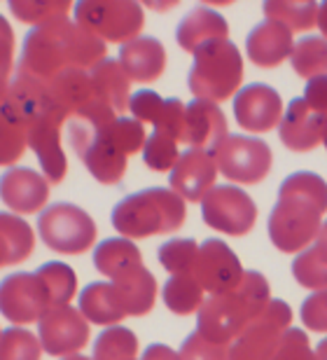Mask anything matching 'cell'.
I'll list each match as a JSON object with an SVG mask.
<instances>
[{"label": "cell", "instance_id": "obj_1", "mask_svg": "<svg viewBox=\"0 0 327 360\" xmlns=\"http://www.w3.org/2000/svg\"><path fill=\"white\" fill-rule=\"evenodd\" d=\"M105 59V42L68 19L35 26L24 40L17 75L47 84L68 68H94Z\"/></svg>", "mask_w": 327, "mask_h": 360}, {"label": "cell", "instance_id": "obj_2", "mask_svg": "<svg viewBox=\"0 0 327 360\" xmlns=\"http://www.w3.org/2000/svg\"><path fill=\"white\" fill-rule=\"evenodd\" d=\"M327 211V183L311 171H297L278 187L269 215V236L283 253H297L316 241Z\"/></svg>", "mask_w": 327, "mask_h": 360}, {"label": "cell", "instance_id": "obj_3", "mask_svg": "<svg viewBox=\"0 0 327 360\" xmlns=\"http://www.w3.org/2000/svg\"><path fill=\"white\" fill-rule=\"evenodd\" d=\"M271 300L267 278L259 271H243L234 290L210 295L196 314V333L213 344H227L241 335V330L262 314Z\"/></svg>", "mask_w": 327, "mask_h": 360}, {"label": "cell", "instance_id": "obj_4", "mask_svg": "<svg viewBox=\"0 0 327 360\" xmlns=\"http://www.w3.org/2000/svg\"><path fill=\"white\" fill-rule=\"evenodd\" d=\"M185 199L166 187L134 192L113 208V227L124 234V239L171 234L185 225Z\"/></svg>", "mask_w": 327, "mask_h": 360}, {"label": "cell", "instance_id": "obj_5", "mask_svg": "<svg viewBox=\"0 0 327 360\" xmlns=\"http://www.w3.org/2000/svg\"><path fill=\"white\" fill-rule=\"evenodd\" d=\"M243 80V59L231 40H215L194 52V66L187 84L196 98L224 101Z\"/></svg>", "mask_w": 327, "mask_h": 360}, {"label": "cell", "instance_id": "obj_6", "mask_svg": "<svg viewBox=\"0 0 327 360\" xmlns=\"http://www.w3.org/2000/svg\"><path fill=\"white\" fill-rule=\"evenodd\" d=\"M70 146L86 171L103 185H117L127 174V155L115 146L108 124L96 127L86 120H70Z\"/></svg>", "mask_w": 327, "mask_h": 360}, {"label": "cell", "instance_id": "obj_7", "mask_svg": "<svg viewBox=\"0 0 327 360\" xmlns=\"http://www.w3.org/2000/svg\"><path fill=\"white\" fill-rule=\"evenodd\" d=\"M38 234L45 246L56 253L79 255L86 253L96 241V222L79 206L59 201L40 213Z\"/></svg>", "mask_w": 327, "mask_h": 360}, {"label": "cell", "instance_id": "obj_8", "mask_svg": "<svg viewBox=\"0 0 327 360\" xmlns=\"http://www.w3.org/2000/svg\"><path fill=\"white\" fill-rule=\"evenodd\" d=\"M75 19L86 31L98 35L101 40L108 42H131L136 40L143 31L145 17L143 7L138 3H122V0H82L75 5Z\"/></svg>", "mask_w": 327, "mask_h": 360}, {"label": "cell", "instance_id": "obj_9", "mask_svg": "<svg viewBox=\"0 0 327 360\" xmlns=\"http://www.w3.org/2000/svg\"><path fill=\"white\" fill-rule=\"evenodd\" d=\"M293 321V311L283 300H269L229 347L227 360H271Z\"/></svg>", "mask_w": 327, "mask_h": 360}, {"label": "cell", "instance_id": "obj_10", "mask_svg": "<svg viewBox=\"0 0 327 360\" xmlns=\"http://www.w3.org/2000/svg\"><path fill=\"white\" fill-rule=\"evenodd\" d=\"M210 155L224 178L241 185L262 183L271 169V150L264 141L250 136H227L210 150Z\"/></svg>", "mask_w": 327, "mask_h": 360}, {"label": "cell", "instance_id": "obj_11", "mask_svg": "<svg viewBox=\"0 0 327 360\" xmlns=\"http://www.w3.org/2000/svg\"><path fill=\"white\" fill-rule=\"evenodd\" d=\"M201 215L208 227L229 236L248 234L257 220V206L236 185H215L201 199Z\"/></svg>", "mask_w": 327, "mask_h": 360}, {"label": "cell", "instance_id": "obj_12", "mask_svg": "<svg viewBox=\"0 0 327 360\" xmlns=\"http://www.w3.org/2000/svg\"><path fill=\"white\" fill-rule=\"evenodd\" d=\"M89 321L79 309L49 307L38 321V340L49 356H75L89 342Z\"/></svg>", "mask_w": 327, "mask_h": 360}, {"label": "cell", "instance_id": "obj_13", "mask_svg": "<svg viewBox=\"0 0 327 360\" xmlns=\"http://www.w3.org/2000/svg\"><path fill=\"white\" fill-rule=\"evenodd\" d=\"M199 285L210 295L229 292L241 283L243 267L236 253L220 239H206L196 250L194 264L190 269Z\"/></svg>", "mask_w": 327, "mask_h": 360}, {"label": "cell", "instance_id": "obj_14", "mask_svg": "<svg viewBox=\"0 0 327 360\" xmlns=\"http://www.w3.org/2000/svg\"><path fill=\"white\" fill-rule=\"evenodd\" d=\"M47 309V292L35 274L17 271L0 281V314L14 326L40 321Z\"/></svg>", "mask_w": 327, "mask_h": 360}, {"label": "cell", "instance_id": "obj_15", "mask_svg": "<svg viewBox=\"0 0 327 360\" xmlns=\"http://www.w3.org/2000/svg\"><path fill=\"white\" fill-rule=\"evenodd\" d=\"M68 120V112H63L59 105H49L45 115L28 127V148L38 157L42 174H45L47 183L59 185L65 178V155L61 150V124Z\"/></svg>", "mask_w": 327, "mask_h": 360}, {"label": "cell", "instance_id": "obj_16", "mask_svg": "<svg viewBox=\"0 0 327 360\" xmlns=\"http://www.w3.org/2000/svg\"><path fill=\"white\" fill-rule=\"evenodd\" d=\"M234 117L241 129L264 134L281 124L283 98L269 84H248L234 98Z\"/></svg>", "mask_w": 327, "mask_h": 360}, {"label": "cell", "instance_id": "obj_17", "mask_svg": "<svg viewBox=\"0 0 327 360\" xmlns=\"http://www.w3.org/2000/svg\"><path fill=\"white\" fill-rule=\"evenodd\" d=\"M217 167L213 155L201 148H187L178 157L176 167L171 171L169 183L173 192L187 201H201L215 187Z\"/></svg>", "mask_w": 327, "mask_h": 360}, {"label": "cell", "instance_id": "obj_18", "mask_svg": "<svg viewBox=\"0 0 327 360\" xmlns=\"http://www.w3.org/2000/svg\"><path fill=\"white\" fill-rule=\"evenodd\" d=\"M0 199L17 213H35L47 204L49 183L33 169L12 167L0 176Z\"/></svg>", "mask_w": 327, "mask_h": 360}, {"label": "cell", "instance_id": "obj_19", "mask_svg": "<svg viewBox=\"0 0 327 360\" xmlns=\"http://www.w3.org/2000/svg\"><path fill=\"white\" fill-rule=\"evenodd\" d=\"M323 127L325 115L311 110L304 98H293L281 117L278 136L293 153H309L323 141Z\"/></svg>", "mask_w": 327, "mask_h": 360}, {"label": "cell", "instance_id": "obj_20", "mask_svg": "<svg viewBox=\"0 0 327 360\" xmlns=\"http://www.w3.org/2000/svg\"><path fill=\"white\" fill-rule=\"evenodd\" d=\"M227 117L213 101L194 98L185 105V143L192 148L213 150L222 139H227Z\"/></svg>", "mask_w": 327, "mask_h": 360}, {"label": "cell", "instance_id": "obj_21", "mask_svg": "<svg viewBox=\"0 0 327 360\" xmlns=\"http://www.w3.org/2000/svg\"><path fill=\"white\" fill-rule=\"evenodd\" d=\"M120 66L124 68L129 80L155 82L166 68V49L152 35H138L136 40L120 47Z\"/></svg>", "mask_w": 327, "mask_h": 360}, {"label": "cell", "instance_id": "obj_22", "mask_svg": "<svg viewBox=\"0 0 327 360\" xmlns=\"http://www.w3.org/2000/svg\"><path fill=\"white\" fill-rule=\"evenodd\" d=\"M293 31L271 19L257 24L245 40L248 59L259 68H274L283 63L293 52Z\"/></svg>", "mask_w": 327, "mask_h": 360}, {"label": "cell", "instance_id": "obj_23", "mask_svg": "<svg viewBox=\"0 0 327 360\" xmlns=\"http://www.w3.org/2000/svg\"><path fill=\"white\" fill-rule=\"evenodd\" d=\"M227 35H229V26L224 17L208 10V7H194L178 24L176 40L185 52H196V49H201L208 42L227 40Z\"/></svg>", "mask_w": 327, "mask_h": 360}, {"label": "cell", "instance_id": "obj_24", "mask_svg": "<svg viewBox=\"0 0 327 360\" xmlns=\"http://www.w3.org/2000/svg\"><path fill=\"white\" fill-rule=\"evenodd\" d=\"M52 105L49 91L45 84L31 80L24 75H14V82L7 87L5 108L17 117L26 129L33 124L40 115H45Z\"/></svg>", "mask_w": 327, "mask_h": 360}, {"label": "cell", "instance_id": "obj_25", "mask_svg": "<svg viewBox=\"0 0 327 360\" xmlns=\"http://www.w3.org/2000/svg\"><path fill=\"white\" fill-rule=\"evenodd\" d=\"M113 288L117 292L127 316H145L155 307L157 281L152 276V271L145 269L143 264L122 274L117 278H113Z\"/></svg>", "mask_w": 327, "mask_h": 360}, {"label": "cell", "instance_id": "obj_26", "mask_svg": "<svg viewBox=\"0 0 327 360\" xmlns=\"http://www.w3.org/2000/svg\"><path fill=\"white\" fill-rule=\"evenodd\" d=\"M91 84H94V96L103 101L105 105H110L115 112L127 110L131 89H129V75L124 68L120 66L117 59H103L101 63L91 68Z\"/></svg>", "mask_w": 327, "mask_h": 360}, {"label": "cell", "instance_id": "obj_27", "mask_svg": "<svg viewBox=\"0 0 327 360\" xmlns=\"http://www.w3.org/2000/svg\"><path fill=\"white\" fill-rule=\"evenodd\" d=\"M47 91L54 105H59L63 112L75 115L79 108H84L94 98L91 75L86 70L68 68L47 84Z\"/></svg>", "mask_w": 327, "mask_h": 360}, {"label": "cell", "instance_id": "obj_28", "mask_svg": "<svg viewBox=\"0 0 327 360\" xmlns=\"http://www.w3.org/2000/svg\"><path fill=\"white\" fill-rule=\"evenodd\" d=\"M79 314L96 326H113L127 316L113 283H103V281L89 283L79 292Z\"/></svg>", "mask_w": 327, "mask_h": 360}, {"label": "cell", "instance_id": "obj_29", "mask_svg": "<svg viewBox=\"0 0 327 360\" xmlns=\"http://www.w3.org/2000/svg\"><path fill=\"white\" fill-rule=\"evenodd\" d=\"M141 260L143 257L138 246L134 241L124 239V236L101 241L96 250H94V267L108 278H117L122 274L141 267Z\"/></svg>", "mask_w": 327, "mask_h": 360}, {"label": "cell", "instance_id": "obj_30", "mask_svg": "<svg viewBox=\"0 0 327 360\" xmlns=\"http://www.w3.org/2000/svg\"><path fill=\"white\" fill-rule=\"evenodd\" d=\"M33 248L35 239L31 225L12 213H0V267L28 260Z\"/></svg>", "mask_w": 327, "mask_h": 360}, {"label": "cell", "instance_id": "obj_31", "mask_svg": "<svg viewBox=\"0 0 327 360\" xmlns=\"http://www.w3.org/2000/svg\"><path fill=\"white\" fill-rule=\"evenodd\" d=\"M293 276L304 288L327 290V220L323 222L314 246L304 250L300 257H295Z\"/></svg>", "mask_w": 327, "mask_h": 360}, {"label": "cell", "instance_id": "obj_32", "mask_svg": "<svg viewBox=\"0 0 327 360\" xmlns=\"http://www.w3.org/2000/svg\"><path fill=\"white\" fill-rule=\"evenodd\" d=\"M203 288L190 271L173 274L164 283V304L178 316H190L203 304Z\"/></svg>", "mask_w": 327, "mask_h": 360}, {"label": "cell", "instance_id": "obj_33", "mask_svg": "<svg viewBox=\"0 0 327 360\" xmlns=\"http://www.w3.org/2000/svg\"><path fill=\"white\" fill-rule=\"evenodd\" d=\"M290 63L295 73L307 80L327 75V40L323 35H307L297 40L290 52Z\"/></svg>", "mask_w": 327, "mask_h": 360}, {"label": "cell", "instance_id": "obj_34", "mask_svg": "<svg viewBox=\"0 0 327 360\" xmlns=\"http://www.w3.org/2000/svg\"><path fill=\"white\" fill-rule=\"evenodd\" d=\"M40 278L42 288L47 292L49 307H63L75 297L77 290V276L65 262H47L35 271Z\"/></svg>", "mask_w": 327, "mask_h": 360}, {"label": "cell", "instance_id": "obj_35", "mask_svg": "<svg viewBox=\"0 0 327 360\" xmlns=\"http://www.w3.org/2000/svg\"><path fill=\"white\" fill-rule=\"evenodd\" d=\"M138 354V337L129 328L113 326L94 342V360H134Z\"/></svg>", "mask_w": 327, "mask_h": 360}, {"label": "cell", "instance_id": "obj_36", "mask_svg": "<svg viewBox=\"0 0 327 360\" xmlns=\"http://www.w3.org/2000/svg\"><path fill=\"white\" fill-rule=\"evenodd\" d=\"M28 148V129L3 105L0 108V167H12Z\"/></svg>", "mask_w": 327, "mask_h": 360}, {"label": "cell", "instance_id": "obj_37", "mask_svg": "<svg viewBox=\"0 0 327 360\" xmlns=\"http://www.w3.org/2000/svg\"><path fill=\"white\" fill-rule=\"evenodd\" d=\"M10 12L24 24L45 26L65 19V14L70 12V3L68 0H14L10 3Z\"/></svg>", "mask_w": 327, "mask_h": 360}, {"label": "cell", "instance_id": "obj_38", "mask_svg": "<svg viewBox=\"0 0 327 360\" xmlns=\"http://www.w3.org/2000/svg\"><path fill=\"white\" fill-rule=\"evenodd\" d=\"M264 14L290 31H309L318 24L316 3H264Z\"/></svg>", "mask_w": 327, "mask_h": 360}, {"label": "cell", "instance_id": "obj_39", "mask_svg": "<svg viewBox=\"0 0 327 360\" xmlns=\"http://www.w3.org/2000/svg\"><path fill=\"white\" fill-rule=\"evenodd\" d=\"M42 344L24 328H7L0 335V360H40Z\"/></svg>", "mask_w": 327, "mask_h": 360}, {"label": "cell", "instance_id": "obj_40", "mask_svg": "<svg viewBox=\"0 0 327 360\" xmlns=\"http://www.w3.org/2000/svg\"><path fill=\"white\" fill-rule=\"evenodd\" d=\"M178 143L169 139L164 134H152L145 139V146H143V162L145 167H150L152 171L157 174H164V171H173L178 162Z\"/></svg>", "mask_w": 327, "mask_h": 360}, {"label": "cell", "instance_id": "obj_41", "mask_svg": "<svg viewBox=\"0 0 327 360\" xmlns=\"http://www.w3.org/2000/svg\"><path fill=\"white\" fill-rule=\"evenodd\" d=\"M199 243L194 239H171L159 248V262L171 274H185L192 269Z\"/></svg>", "mask_w": 327, "mask_h": 360}, {"label": "cell", "instance_id": "obj_42", "mask_svg": "<svg viewBox=\"0 0 327 360\" xmlns=\"http://www.w3.org/2000/svg\"><path fill=\"white\" fill-rule=\"evenodd\" d=\"M108 131H110V139L115 141V146H117L127 157L138 153V150L145 146V129L138 120L117 117L108 124Z\"/></svg>", "mask_w": 327, "mask_h": 360}, {"label": "cell", "instance_id": "obj_43", "mask_svg": "<svg viewBox=\"0 0 327 360\" xmlns=\"http://www.w3.org/2000/svg\"><path fill=\"white\" fill-rule=\"evenodd\" d=\"M155 131L164 134L176 143H185V105L180 98H166L155 122Z\"/></svg>", "mask_w": 327, "mask_h": 360}, {"label": "cell", "instance_id": "obj_44", "mask_svg": "<svg viewBox=\"0 0 327 360\" xmlns=\"http://www.w3.org/2000/svg\"><path fill=\"white\" fill-rule=\"evenodd\" d=\"M271 360H316V354L309 347V337L300 328H288L276 349Z\"/></svg>", "mask_w": 327, "mask_h": 360}, {"label": "cell", "instance_id": "obj_45", "mask_svg": "<svg viewBox=\"0 0 327 360\" xmlns=\"http://www.w3.org/2000/svg\"><path fill=\"white\" fill-rule=\"evenodd\" d=\"M227 356H229V347L203 340L199 333L187 335L183 349H180V358L183 360H227Z\"/></svg>", "mask_w": 327, "mask_h": 360}, {"label": "cell", "instance_id": "obj_46", "mask_svg": "<svg viewBox=\"0 0 327 360\" xmlns=\"http://www.w3.org/2000/svg\"><path fill=\"white\" fill-rule=\"evenodd\" d=\"M162 108H164V98L152 89H141L136 94H131V98H129V110L134 115V120L138 122H150V124H155Z\"/></svg>", "mask_w": 327, "mask_h": 360}, {"label": "cell", "instance_id": "obj_47", "mask_svg": "<svg viewBox=\"0 0 327 360\" xmlns=\"http://www.w3.org/2000/svg\"><path fill=\"white\" fill-rule=\"evenodd\" d=\"M302 321L314 333H327V290L311 292L302 304Z\"/></svg>", "mask_w": 327, "mask_h": 360}, {"label": "cell", "instance_id": "obj_48", "mask_svg": "<svg viewBox=\"0 0 327 360\" xmlns=\"http://www.w3.org/2000/svg\"><path fill=\"white\" fill-rule=\"evenodd\" d=\"M14 66V33L5 17H0V80L7 82V75Z\"/></svg>", "mask_w": 327, "mask_h": 360}, {"label": "cell", "instance_id": "obj_49", "mask_svg": "<svg viewBox=\"0 0 327 360\" xmlns=\"http://www.w3.org/2000/svg\"><path fill=\"white\" fill-rule=\"evenodd\" d=\"M304 101L314 112L325 115L327 117V75L314 77V80L307 82V89H304Z\"/></svg>", "mask_w": 327, "mask_h": 360}, {"label": "cell", "instance_id": "obj_50", "mask_svg": "<svg viewBox=\"0 0 327 360\" xmlns=\"http://www.w3.org/2000/svg\"><path fill=\"white\" fill-rule=\"evenodd\" d=\"M143 360H183V358L171 347H166V344H150V347L145 349Z\"/></svg>", "mask_w": 327, "mask_h": 360}, {"label": "cell", "instance_id": "obj_51", "mask_svg": "<svg viewBox=\"0 0 327 360\" xmlns=\"http://www.w3.org/2000/svg\"><path fill=\"white\" fill-rule=\"evenodd\" d=\"M318 26L323 31V38L327 40V3L318 5Z\"/></svg>", "mask_w": 327, "mask_h": 360}, {"label": "cell", "instance_id": "obj_52", "mask_svg": "<svg viewBox=\"0 0 327 360\" xmlns=\"http://www.w3.org/2000/svg\"><path fill=\"white\" fill-rule=\"evenodd\" d=\"M316 360H327V340H323L316 347Z\"/></svg>", "mask_w": 327, "mask_h": 360}, {"label": "cell", "instance_id": "obj_53", "mask_svg": "<svg viewBox=\"0 0 327 360\" xmlns=\"http://www.w3.org/2000/svg\"><path fill=\"white\" fill-rule=\"evenodd\" d=\"M7 87H10V84H7L5 80H0V108L5 105V98H7Z\"/></svg>", "mask_w": 327, "mask_h": 360}, {"label": "cell", "instance_id": "obj_54", "mask_svg": "<svg viewBox=\"0 0 327 360\" xmlns=\"http://www.w3.org/2000/svg\"><path fill=\"white\" fill-rule=\"evenodd\" d=\"M63 360H94V358H86V356H68V358H63Z\"/></svg>", "mask_w": 327, "mask_h": 360}, {"label": "cell", "instance_id": "obj_55", "mask_svg": "<svg viewBox=\"0 0 327 360\" xmlns=\"http://www.w3.org/2000/svg\"><path fill=\"white\" fill-rule=\"evenodd\" d=\"M323 141H325V148H327V117H325V127H323Z\"/></svg>", "mask_w": 327, "mask_h": 360}, {"label": "cell", "instance_id": "obj_56", "mask_svg": "<svg viewBox=\"0 0 327 360\" xmlns=\"http://www.w3.org/2000/svg\"><path fill=\"white\" fill-rule=\"evenodd\" d=\"M0 335H3V330H0Z\"/></svg>", "mask_w": 327, "mask_h": 360}]
</instances>
